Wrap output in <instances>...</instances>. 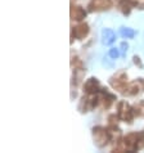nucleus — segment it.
Returning a JSON list of instances; mask_svg holds the SVG:
<instances>
[{"instance_id":"6e6552de","label":"nucleus","mask_w":144,"mask_h":153,"mask_svg":"<svg viewBox=\"0 0 144 153\" xmlns=\"http://www.w3.org/2000/svg\"><path fill=\"white\" fill-rule=\"evenodd\" d=\"M142 88H143V82L140 81V79H139L138 81H134V82H131V84H128V86H126L124 94L131 95V97L137 95V94H139V93L142 91Z\"/></svg>"},{"instance_id":"9b49d317","label":"nucleus","mask_w":144,"mask_h":153,"mask_svg":"<svg viewBox=\"0 0 144 153\" xmlns=\"http://www.w3.org/2000/svg\"><path fill=\"white\" fill-rule=\"evenodd\" d=\"M135 5H138V3L135 0H120V3H118V7H120V9L124 14H130L131 8Z\"/></svg>"},{"instance_id":"7ed1b4c3","label":"nucleus","mask_w":144,"mask_h":153,"mask_svg":"<svg viewBox=\"0 0 144 153\" xmlns=\"http://www.w3.org/2000/svg\"><path fill=\"white\" fill-rule=\"evenodd\" d=\"M117 116H118V118H121L122 121L130 124L135 116L134 108H131L125 100H121L120 103L117 104Z\"/></svg>"},{"instance_id":"2eb2a0df","label":"nucleus","mask_w":144,"mask_h":153,"mask_svg":"<svg viewBox=\"0 0 144 153\" xmlns=\"http://www.w3.org/2000/svg\"><path fill=\"white\" fill-rule=\"evenodd\" d=\"M129 48V45L126 44V42H122L121 44V50H122V56H125V53H126V50H128Z\"/></svg>"},{"instance_id":"1a4fd4ad","label":"nucleus","mask_w":144,"mask_h":153,"mask_svg":"<svg viewBox=\"0 0 144 153\" xmlns=\"http://www.w3.org/2000/svg\"><path fill=\"white\" fill-rule=\"evenodd\" d=\"M85 17H86V12L82 7H79V5L71 7V19L80 22V21H82Z\"/></svg>"},{"instance_id":"f03ea898","label":"nucleus","mask_w":144,"mask_h":153,"mask_svg":"<svg viewBox=\"0 0 144 153\" xmlns=\"http://www.w3.org/2000/svg\"><path fill=\"white\" fill-rule=\"evenodd\" d=\"M93 140H94L96 147L103 148L111 142L112 138H111V134H109L108 129H104L102 126H96L93 129Z\"/></svg>"},{"instance_id":"9d476101","label":"nucleus","mask_w":144,"mask_h":153,"mask_svg":"<svg viewBox=\"0 0 144 153\" xmlns=\"http://www.w3.org/2000/svg\"><path fill=\"white\" fill-rule=\"evenodd\" d=\"M115 40H116V33L113 32V30L103 28V31H102V44L111 45V44H113Z\"/></svg>"},{"instance_id":"f257e3e1","label":"nucleus","mask_w":144,"mask_h":153,"mask_svg":"<svg viewBox=\"0 0 144 153\" xmlns=\"http://www.w3.org/2000/svg\"><path fill=\"white\" fill-rule=\"evenodd\" d=\"M144 148V133L139 131V133H131L129 135H126L122 140L121 146L116 147L113 152H135V151H140Z\"/></svg>"},{"instance_id":"20e7f679","label":"nucleus","mask_w":144,"mask_h":153,"mask_svg":"<svg viewBox=\"0 0 144 153\" xmlns=\"http://www.w3.org/2000/svg\"><path fill=\"white\" fill-rule=\"evenodd\" d=\"M109 84L113 89L116 90H120L121 93L125 91L126 86H128V76H126L125 72H118L115 76H112L111 80H109Z\"/></svg>"},{"instance_id":"f8f14e48","label":"nucleus","mask_w":144,"mask_h":153,"mask_svg":"<svg viewBox=\"0 0 144 153\" xmlns=\"http://www.w3.org/2000/svg\"><path fill=\"white\" fill-rule=\"evenodd\" d=\"M120 35L124 37V39H133V37L137 35V32H135V30L130 28V27H121Z\"/></svg>"},{"instance_id":"ddd939ff","label":"nucleus","mask_w":144,"mask_h":153,"mask_svg":"<svg viewBox=\"0 0 144 153\" xmlns=\"http://www.w3.org/2000/svg\"><path fill=\"white\" fill-rule=\"evenodd\" d=\"M134 113L135 116H144V100L134 105Z\"/></svg>"},{"instance_id":"423d86ee","label":"nucleus","mask_w":144,"mask_h":153,"mask_svg":"<svg viewBox=\"0 0 144 153\" xmlns=\"http://www.w3.org/2000/svg\"><path fill=\"white\" fill-rule=\"evenodd\" d=\"M111 7V0H91L89 3V9L91 12L107 10Z\"/></svg>"},{"instance_id":"0eeeda50","label":"nucleus","mask_w":144,"mask_h":153,"mask_svg":"<svg viewBox=\"0 0 144 153\" xmlns=\"http://www.w3.org/2000/svg\"><path fill=\"white\" fill-rule=\"evenodd\" d=\"M88 33H89V26L86 23H80L79 26L72 27V37H76L79 40L84 39Z\"/></svg>"},{"instance_id":"dca6fc26","label":"nucleus","mask_w":144,"mask_h":153,"mask_svg":"<svg viewBox=\"0 0 144 153\" xmlns=\"http://www.w3.org/2000/svg\"><path fill=\"white\" fill-rule=\"evenodd\" d=\"M134 63H135V65H138L139 67H140V68H142V67H143V65H142V62H140V58H139V57H137V56H135V57H134Z\"/></svg>"},{"instance_id":"39448f33","label":"nucleus","mask_w":144,"mask_h":153,"mask_svg":"<svg viewBox=\"0 0 144 153\" xmlns=\"http://www.w3.org/2000/svg\"><path fill=\"white\" fill-rule=\"evenodd\" d=\"M100 84L98 81V79L95 77H90L89 80H86V82L84 84V91L88 95H95L100 93Z\"/></svg>"},{"instance_id":"4468645a","label":"nucleus","mask_w":144,"mask_h":153,"mask_svg":"<svg viewBox=\"0 0 144 153\" xmlns=\"http://www.w3.org/2000/svg\"><path fill=\"white\" fill-rule=\"evenodd\" d=\"M108 56L111 57L112 59H117L118 57H120V50L116 49V48H111L108 52Z\"/></svg>"}]
</instances>
